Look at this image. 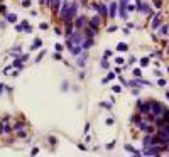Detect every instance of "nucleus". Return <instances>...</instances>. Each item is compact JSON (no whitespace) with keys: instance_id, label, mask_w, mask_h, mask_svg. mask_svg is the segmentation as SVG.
<instances>
[{"instance_id":"1","label":"nucleus","mask_w":169,"mask_h":157,"mask_svg":"<svg viewBox=\"0 0 169 157\" xmlns=\"http://www.w3.org/2000/svg\"><path fill=\"white\" fill-rule=\"evenodd\" d=\"M164 108H166V106H164L162 103H159V101H154V100H150V101H149V113H150V115H154L156 118H159V117L162 115Z\"/></svg>"},{"instance_id":"2","label":"nucleus","mask_w":169,"mask_h":157,"mask_svg":"<svg viewBox=\"0 0 169 157\" xmlns=\"http://www.w3.org/2000/svg\"><path fill=\"white\" fill-rule=\"evenodd\" d=\"M76 12H78V3L76 2H71V7H69V10H68V14H66V17H64V22H73L74 19H76Z\"/></svg>"},{"instance_id":"3","label":"nucleus","mask_w":169,"mask_h":157,"mask_svg":"<svg viewBox=\"0 0 169 157\" xmlns=\"http://www.w3.org/2000/svg\"><path fill=\"white\" fill-rule=\"evenodd\" d=\"M149 81L147 80H142V78H139V80H132V81H127V86L129 88H142V86H149Z\"/></svg>"},{"instance_id":"4","label":"nucleus","mask_w":169,"mask_h":157,"mask_svg":"<svg viewBox=\"0 0 169 157\" xmlns=\"http://www.w3.org/2000/svg\"><path fill=\"white\" fill-rule=\"evenodd\" d=\"M91 7L98 10V15L102 17V19H103V17H108V7H107L105 3H93Z\"/></svg>"},{"instance_id":"5","label":"nucleus","mask_w":169,"mask_h":157,"mask_svg":"<svg viewBox=\"0 0 169 157\" xmlns=\"http://www.w3.org/2000/svg\"><path fill=\"white\" fill-rule=\"evenodd\" d=\"M137 127L141 128L142 132H145V134H152V132H154V125H152V123H149L147 120H141V122L137 123Z\"/></svg>"},{"instance_id":"6","label":"nucleus","mask_w":169,"mask_h":157,"mask_svg":"<svg viewBox=\"0 0 169 157\" xmlns=\"http://www.w3.org/2000/svg\"><path fill=\"white\" fill-rule=\"evenodd\" d=\"M135 9L137 12H142V14H150V9L144 0H135Z\"/></svg>"},{"instance_id":"7","label":"nucleus","mask_w":169,"mask_h":157,"mask_svg":"<svg viewBox=\"0 0 169 157\" xmlns=\"http://www.w3.org/2000/svg\"><path fill=\"white\" fill-rule=\"evenodd\" d=\"M129 3H130V0H120V2H118V7H120V17H122V19H127Z\"/></svg>"},{"instance_id":"8","label":"nucleus","mask_w":169,"mask_h":157,"mask_svg":"<svg viewBox=\"0 0 169 157\" xmlns=\"http://www.w3.org/2000/svg\"><path fill=\"white\" fill-rule=\"evenodd\" d=\"M86 24H88V17H85V15L76 17V20H74V26H76V29H78V31L85 29V27H86Z\"/></svg>"},{"instance_id":"9","label":"nucleus","mask_w":169,"mask_h":157,"mask_svg":"<svg viewBox=\"0 0 169 157\" xmlns=\"http://www.w3.org/2000/svg\"><path fill=\"white\" fill-rule=\"evenodd\" d=\"M102 20H103V19H102L100 15H95V17H91V19L88 20V26L93 27V29H98V27L102 26Z\"/></svg>"},{"instance_id":"10","label":"nucleus","mask_w":169,"mask_h":157,"mask_svg":"<svg viewBox=\"0 0 169 157\" xmlns=\"http://www.w3.org/2000/svg\"><path fill=\"white\" fill-rule=\"evenodd\" d=\"M117 10H118V2H113L110 3V7H108V17H112V19H115V15H117Z\"/></svg>"},{"instance_id":"11","label":"nucleus","mask_w":169,"mask_h":157,"mask_svg":"<svg viewBox=\"0 0 169 157\" xmlns=\"http://www.w3.org/2000/svg\"><path fill=\"white\" fill-rule=\"evenodd\" d=\"M71 7V0H66V2H63V7H61V19H64L68 14V10H69Z\"/></svg>"},{"instance_id":"12","label":"nucleus","mask_w":169,"mask_h":157,"mask_svg":"<svg viewBox=\"0 0 169 157\" xmlns=\"http://www.w3.org/2000/svg\"><path fill=\"white\" fill-rule=\"evenodd\" d=\"M142 144H144V147H149V145H152V144H154V135H152V134H147L145 137H144Z\"/></svg>"},{"instance_id":"13","label":"nucleus","mask_w":169,"mask_h":157,"mask_svg":"<svg viewBox=\"0 0 169 157\" xmlns=\"http://www.w3.org/2000/svg\"><path fill=\"white\" fill-rule=\"evenodd\" d=\"M68 47H69V52H71L73 56H78V54L81 52V49H83L81 46H74V44H68Z\"/></svg>"},{"instance_id":"14","label":"nucleus","mask_w":169,"mask_h":157,"mask_svg":"<svg viewBox=\"0 0 169 157\" xmlns=\"http://www.w3.org/2000/svg\"><path fill=\"white\" fill-rule=\"evenodd\" d=\"M159 27H161V12H157L156 17L152 19V29L156 31V29H159Z\"/></svg>"},{"instance_id":"15","label":"nucleus","mask_w":169,"mask_h":157,"mask_svg":"<svg viewBox=\"0 0 169 157\" xmlns=\"http://www.w3.org/2000/svg\"><path fill=\"white\" fill-rule=\"evenodd\" d=\"M93 44H95V42H93V37H85L83 42H81V47L83 49H90Z\"/></svg>"},{"instance_id":"16","label":"nucleus","mask_w":169,"mask_h":157,"mask_svg":"<svg viewBox=\"0 0 169 157\" xmlns=\"http://www.w3.org/2000/svg\"><path fill=\"white\" fill-rule=\"evenodd\" d=\"M27 27H29V22H27V20H20V24H17V26H15V31L17 32H26V29H27Z\"/></svg>"},{"instance_id":"17","label":"nucleus","mask_w":169,"mask_h":157,"mask_svg":"<svg viewBox=\"0 0 169 157\" xmlns=\"http://www.w3.org/2000/svg\"><path fill=\"white\" fill-rule=\"evenodd\" d=\"M115 78H117V73H115V71H110V73H108V74H107V76H105V78H103V80H102V83H103V84H107V83H108V81L115 80Z\"/></svg>"},{"instance_id":"18","label":"nucleus","mask_w":169,"mask_h":157,"mask_svg":"<svg viewBox=\"0 0 169 157\" xmlns=\"http://www.w3.org/2000/svg\"><path fill=\"white\" fill-rule=\"evenodd\" d=\"M124 149H125L127 152H130V154H134V155H142V152L135 150V149L132 147V145H129V144H125V145H124Z\"/></svg>"},{"instance_id":"19","label":"nucleus","mask_w":169,"mask_h":157,"mask_svg":"<svg viewBox=\"0 0 169 157\" xmlns=\"http://www.w3.org/2000/svg\"><path fill=\"white\" fill-rule=\"evenodd\" d=\"M59 3H61V0H49V5H51L53 12H57V9H59Z\"/></svg>"},{"instance_id":"20","label":"nucleus","mask_w":169,"mask_h":157,"mask_svg":"<svg viewBox=\"0 0 169 157\" xmlns=\"http://www.w3.org/2000/svg\"><path fill=\"white\" fill-rule=\"evenodd\" d=\"M5 20H7V22H10V24H15L17 22V15H15V14H7Z\"/></svg>"},{"instance_id":"21","label":"nucleus","mask_w":169,"mask_h":157,"mask_svg":"<svg viewBox=\"0 0 169 157\" xmlns=\"http://www.w3.org/2000/svg\"><path fill=\"white\" fill-rule=\"evenodd\" d=\"M12 130V127L7 125V123H0V134H9Z\"/></svg>"},{"instance_id":"22","label":"nucleus","mask_w":169,"mask_h":157,"mask_svg":"<svg viewBox=\"0 0 169 157\" xmlns=\"http://www.w3.org/2000/svg\"><path fill=\"white\" fill-rule=\"evenodd\" d=\"M12 66L15 68V69H22V68H24V61H22V59H19V58H17L15 61H14V64H12Z\"/></svg>"},{"instance_id":"23","label":"nucleus","mask_w":169,"mask_h":157,"mask_svg":"<svg viewBox=\"0 0 169 157\" xmlns=\"http://www.w3.org/2000/svg\"><path fill=\"white\" fill-rule=\"evenodd\" d=\"M95 34H96V29H93V27H86V37H95Z\"/></svg>"},{"instance_id":"24","label":"nucleus","mask_w":169,"mask_h":157,"mask_svg":"<svg viewBox=\"0 0 169 157\" xmlns=\"http://www.w3.org/2000/svg\"><path fill=\"white\" fill-rule=\"evenodd\" d=\"M41 46H42V41H41V39H34V42L31 44V49H39Z\"/></svg>"},{"instance_id":"25","label":"nucleus","mask_w":169,"mask_h":157,"mask_svg":"<svg viewBox=\"0 0 169 157\" xmlns=\"http://www.w3.org/2000/svg\"><path fill=\"white\" fill-rule=\"evenodd\" d=\"M117 51H120V52H125V51H129V46L125 44V42H120V44L117 46Z\"/></svg>"},{"instance_id":"26","label":"nucleus","mask_w":169,"mask_h":157,"mask_svg":"<svg viewBox=\"0 0 169 157\" xmlns=\"http://www.w3.org/2000/svg\"><path fill=\"white\" fill-rule=\"evenodd\" d=\"M149 61H150V58H149V56H145V58H142V59H141V66H142V68L149 66Z\"/></svg>"},{"instance_id":"27","label":"nucleus","mask_w":169,"mask_h":157,"mask_svg":"<svg viewBox=\"0 0 169 157\" xmlns=\"http://www.w3.org/2000/svg\"><path fill=\"white\" fill-rule=\"evenodd\" d=\"M100 66H102L103 69H108L110 64H108V61H107V59H102V61H100Z\"/></svg>"},{"instance_id":"28","label":"nucleus","mask_w":169,"mask_h":157,"mask_svg":"<svg viewBox=\"0 0 169 157\" xmlns=\"http://www.w3.org/2000/svg\"><path fill=\"white\" fill-rule=\"evenodd\" d=\"M86 58H88V56H86V54H83V56H81V58H80V59H78V64H80V66H81V68H83V66H85V61H86Z\"/></svg>"},{"instance_id":"29","label":"nucleus","mask_w":169,"mask_h":157,"mask_svg":"<svg viewBox=\"0 0 169 157\" xmlns=\"http://www.w3.org/2000/svg\"><path fill=\"white\" fill-rule=\"evenodd\" d=\"M134 76H135V78H141V76H142L141 68H134Z\"/></svg>"},{"instance_id":"30","label":"nucleus","mask_w":169,"mask_h":157,"mask_svg":"<svg viewBox=\"0 0 169 157\" xmlns=\"http://www.w3.org/2000/svg\"><path fill=\"white\" fill-rule=\"evenodd\" d=\"M161 34H162V35H167L169 34V26H162V27H161Z\"/></svg>"},{"instance_id":"31","label":"nucleus","mask_w":169,"mask_h":157,"mask_svg":"<svg viewBox=\"0 0 169 157\" xmlns=\"http://www.w3.org/2000/svg\"><path fill=\"white\" fill-rule=\"evenodd\" d=\"M102 106L107 110H112V101H102Z\"/></svg>"},{"instance_id":"32","label":"nucleus","mask_w":169,"mask_h":157,"mask_svg":"<svg viewBox=\"0 0 169 157\" xmlns=\"http://www.w3.org/2000/svg\"><path fill=\"white\" fill-rule=\"evenodd\" d=\"M112 91H113V93H120V91H122V86H120V84H113V86H112Z\"/></svg>"},{"instance_id":"33","label":"nucleus","mask_w":169,"mask_h":157,"mask_svg":"<svg viewBox=\"0 0 169 157\" xmlns=\"http://www.w3.org/2000/svg\"><path fill=\"white\" fill-rule=\"evenodd\" d=\"M108 58H112V51H110V49H107V51L103 52V59H108Z\"/></svg>"},{"instance_id":"34","label":"nucleus","mask_w":169,"mask_h":157,"mask_svg":"<svg viewBox=\"0 0 169 157\" xmlns=\"http://www.w3.org/2000/svg\"><path fill=\"white\" fill-rule=\"evenodd\" d=\"M48 24H46V22H41V24H39V29H41V31H48Z\"/></svg>"},{"instance_id":"35","label":"nucleus","mask_w":169,"mask_h":157,"mask_svg":"<svg viewBox=\"0 0 169 157\" xmlns=\"http://www.w3.org/2000/svg\"><path fill=\"white\" fill-rule=\"evenodd\" d=\"M141 117H139V115H134V117H132V123H139V122H141Z\"/></svg>"},{"instance_id":"36","label":"nucleus","mask_w":169,"mask_h":157,"mask_svg":"<svg viewBox=\"0 0 169 157\" xmlns=\"http://www.w3.org/2000/svg\"><path fill=\"white\" fill-rule=\"evenodd\" d=\"M14 128H15V130H20V128H24V123L22 122H17L15 125H14Z\"/></svg>"},{"instance_id":"37","label":"nucleus","mask_w":169,"mask_h":157,"mask_svg":"<svg viewBox=\"0 0 169 157\" xmlns=\"http://www.w3.org/2000/svg\"><path fill=\"white\" fill-rule=\"evenodd\" d=\"M157 84H159V86H166V80H164V78H159V80H157Z\"/></svg>"},{"instance_id":"38","label":"nucleus","mask_w":169,"mask_h":157,"mask_svg":"<svg viewBox=\"0 0 169 157\" xmlns=\"http://www.w3.org/2000/svg\"><path fill=\"white\" fill-rule=\"evenodd\" d=\"M152 3H154V7H156V9H161V5H162V3H161V0H152Z\"/></svg>"},{"instance_id":"39","label":"nucleus","mask_w":169,"mask_h":157,"mask_svg":"<svg viewBox=\"0 0 169 157\" xmlns=\"http://www.w3.org/2000/svg\"><path fill=\"white\" fill-rule=\"evenodd\" d=\"M44 54H46V51H41V52H39V56L36 58V63H39V61H41V59H42V56H44Z\"/></svg>"},{"instance_id":"40","label":"nucleus","mask_w":169,"mask_h":157,"mask_svg":"<svg viewBox=\"0 0 169 157\" xmlns=\"http://www.w3.org/2000/svg\"><path fill=\"white\" fill-rule=\"evenodd\" d=\"M22 7L29 9V7H31V0H22Z\"/></svg>"},{"instance_id":"41","label":"nucleus","mask_w":169,"mask_h":157,"mask_svg":"<svg viewBox=\"0 0 169 157\" xmlns=\"http://www.w3.org/2000/svg\"><path fill=\"white\" fill-rule=\"evenodd\" d=\"M37 154H39V149H37V147H34V149L31 150V155H37Z\"/></svg>"},{"instance_id":"42","label":"nucleus","mask_w":169,"mask_h":157,"mask_svg":"<svg viewBox=\"0 0 169 157\" xmlns=\"http://www.w3.org/2000/svg\"><path fill=\"white\" fill-rule=\"evenodd\" d=\"M117 29H118L117 26H110V27H108V29H107V31H108V32H115Z\"/></svg>"},{"instance_id":"43","label":"nucleus","mask_w":169,"mask_h":157,"mask_svg":"<svg viewBox=\"0 0 169 157\" xmlns=\"http://www.w3.org/2000/svg\"><path fill=\"white\" fill-rule=\"evenodd\" d=\"M10 69H14V66H5V69H3V73H10Z\"/></svg>"},{"instance_id":"44","label":"nucleus","mask_w":169,"mask_h":157,"mask_svg":"<svg viewBox=\"0 0 169 157\" xmlns=\"http://www.w3.org/2000/svg\"><path fill=\"white\" fill-rule=\"evenodd\" d=\"M115 147V142H110V144H107V149H108V150H110V149H113Z\"/></svg>"},{"instance_id":"45","label":"nucleus","mask_w":169,"mask_h":157,"mask_svg":"<svg viewBox=\"0 0 169 157\" xmlns=\"http://www.w3.org/2000/svg\"><path fill=\"white\" fill-rule=\"evenodd\" d=\"M115 63H117V64H124V58H117V59H115Z\"/></svg>"},{"instance_id":"46","label":"nucleus","mask_w":169,"mask_h":157,"mask_svg":"<svg viewBox=\"0 0 169 157\" xmlns=\"http://www.w3.org/2000/svg\"><path fill=\"white\" fill-rule=\"evenodd\" d=\"M54 59H61V52H59V51L54 52Z\"/></svg>"},{"instance_id":"47","label":"nucleus","mask_w":169,"mask_h":157,"mask_svg":"<svg viewBox=\"0 0 169 157\" xmlns=\"http://www.w3.org/2000/svg\"><path fill=\"white\" fill-rule=\"evenodd\" d=\"M113 123H115L113 118H107V125H113Z\"/></svg>"},{"instance_id":"48","label":"nucleus","mask_w":169,"mask_h":157,"mask_svg":"<svg viewBox=\"0 0 169 157\" xmlns=\"http://www.w3.org/2000/svg\"><path fill=\"white\" fill-rule=\"evenodd\" d=\"M49 142H51V145L56 144V137H49Z\"/></svg>"},{"instance_id":"49","label":"nucleus","mask_w":169,"mask_h":157,"mask_svg":"<svg viewBox=\"0 0 169 157\" xmlns=\"http://www.w3.org/2000/svg\"><path fill=\"white\" fill-rule=\"evenodd\" d=\"M88 132H90V123H86V125H85V134L88 135Z\"/></svg>"},{"instance_id":"50","label":"nucleus","mask_w":169,"mask_h":157,"mask_svg":"<svg viewBox=\"0 0 169 157\" xmlns=\"http://www.w3.org/2000/svg\"><path fill=\"white\" fill-rule=\"evenodd\" d=\"M3 90H5V84H3V83H0V95L3 93Z\"/></svg>"},{"instance_id":"51","label":"nucleus","mask_w":169,"mask_h":157,"mask_svg":"<svg viewBox=\"0 0 169 157\" xmlns=\"http://www.w3.org/2000/svg\"><path fill=\"white\" fill-rule=\"evenodd\" d=\"M54 47H56V51H63V46H61V44H56Z\"/></svg>"},{"instance_id":"52","label":"nucleus","mask_w":169,"mask_h":157,"mask_svg":"<svg viewBox=\"0 0 169 157\" xmlns=\"http://www.w3.org/2000/svg\"><path fill=\"white\" fill-rule=\"evenodd\" d=\"M115 73L120 74V73H122V68H120V66H117V68H115Z\"/></svg>"},{"instance_id":"53","label":"nucleus","mask_w":169,"mask_h":157,"mask_svg":"<svg viewBox=\"0 0 169 157\" xmlns=\"http://www.w3.org/2000/svg\"><path fill=\"white\" fill-rule=\"evenodd\" d=\"M20 59H22V61H27V59H29V54H22V58H20Z\"/></svg>"},{"instance_id":"54","label":"nucleus","mask_w":169,"mask_h":157,"mask_svg":"<svg viewBox=\"0 0 169 157\" xmlns=\"http://www.w3.org/2000/svg\"><path fill=\"white\" fill-rule=\"evenodd\" d=\"M154 74H156L157 78H161V76H162V73H161V71H154Z\"/></svg>"},{"instance_id":"55","label":"nucleus","mask_w":169,"mask_h":157,"mask_svg":"<svg viewBox=\"0 0 169 157\" xmlns=\"http://www.w3.org/2000/svg\"><path fill=\"white\" fill-rule=\"evenodd\" d=\"M166 98H167V100H169V90H167V91H166Z\"/></svg>"},{"instance_id":"56","label":"nucleus","mask_w":169,"mask_h":157,"mask_svg":"<svg viewBox=\"0 0 169 157\" xmlns=\"http://www.w3.org/2000/svg\"><path fill=\"white\" fill-rule=\"evenodd\" d=\"M167 73H169V68H167Z\"/></svg>"},{"instance_id":"57","label":"nucleus","mask_w":169,"mask_h":157,"mask_svg":"<svg viewBox=\"0 0 169 157\" xmlns=\"http://www.w3.org/2000/svg\"><path fill=\"white\" fill-rule=\"evenodd\" d=\"M167 51H169V49H167Z\"/></svg>"}]
</instances>
